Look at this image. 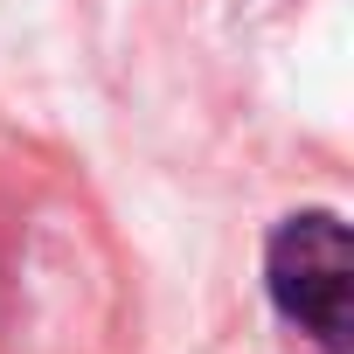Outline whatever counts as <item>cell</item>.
<instances>
[{
    "label": "cell",
    "instance_id": "cell-1",
    "mask_svg": "<svg viewBox=\"0 0 354 354\" xmlns=\"http://www.w3.org/2000/svg\"><path fill=\"white\" fill-rule=\"evenodd\" d=\"M264 292L285 326H299L319 354H347L354 333V250L333 209H299L264 243Z\"/></svg>",
    "mask_w": 354,
    "mask_h": 354
}]
</instances>
